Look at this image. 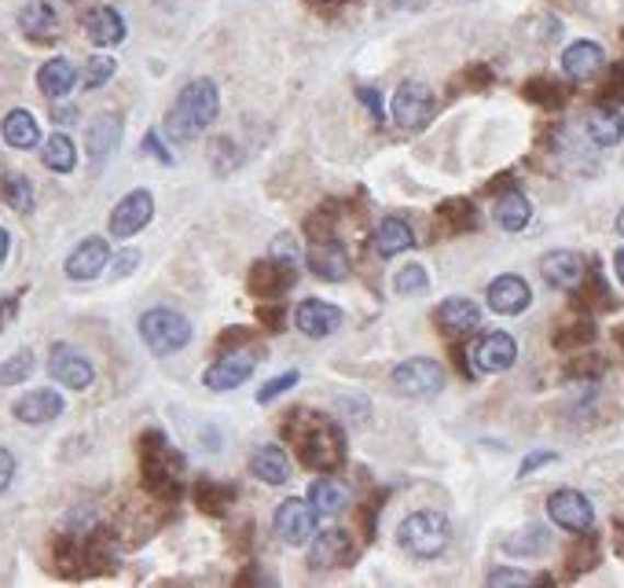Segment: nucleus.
Instances as JSON below:
<instances>
[{
	"label": "nucleus",
	"instance_id": "6ab92c4d",
	"mask_svg": "<svg viewBox=\"0 0 624 588\" xmlns=\"http://www.w3.org/2000/svg\"><path fill=\"white\" fill-rule=\"evenodd\" d=\"M294 324H298L302 335H309V339H327L331 331L342 328V309L331 306V302H302L298 313H294Z\"/></svg>",
	"mask_w": 624,
	"mask_h": 588
},
{
	"label": "nucleus",
	"instance_id": "603ef678",
	"mask_svg": "<svg viewBox=\"0 0 624 588\" xmlns=\"http://www.w3.org/2000/svg\"><path fill=\"white\" fill-rule=\"evenodd\" d=\"M258 320H261L269 331H280V328H283V320H287V309H283V302H280V298H272L269 306H258Z\"/></svg>",
	"mask_w": 624,
	"mask_h": 588
},
{
	"label": "nucleus",
	"instance_id": "f704fd0d",
	"mask_svg": "<svg viewBox=\"0 0 624 588\" xmlns=\"http://www.w3.org/2000/svg\"><path fill=\"white\" fill-rule=\"evenodd\" d=\"M84 30H89L92 45L100 48H114L125 41V19L114 12V8H97V12L89 15V23H84Z\"/></svg>",
	"mask_w": 624,
	"mask_h": 588
},
{
	"label": "nucleus",
	"instance_id": "0eeeda50",
	"mask_svg": "<svg viewBox=\"0 0 624 588\" xmlns=\"http://www.w3.org/2000/svg\"><path fill=\"white\" fill-rule=\"evenodd\" d=\"M433 114H438V97H433V89L422 86V81H405V86L394 92L397 129L419 133V129H427Z\"/></svg>",
	"mask_w": 624,
	"mask_h": 588
},
{
	"label": "nucleus",
	"instance_id": "2eb2a0df",
	"mask_svg": "<svg viewBox=\"0 0 624 588\" xmlns=\"http://www.w3.org/2000/svg\"><path fill=\"white\" fill-rule=\"evenodd\" d=\"M529 302H533V291H529V283L522 276H514V272L496 276L489 283V309L500 313V317H518V313L529 309Z\"/></svg>",
	"mask_w": 624,
	"mask_h": 588
},
{
	"label": "nucleus",
	"instance_id": "4d7b16f0",
	"mask_svg": "<svg viewBox=\"0 0 624 588\" xmlns=\"http://www.w3.org/2000/svg\"><path fill=\"white\" fill-rule=\"evenodd\" d=\"M247 339H250V328H231V331L217 335V346H220V350H236V346H242Z\"/></svg>",
	"mask_w": 624,
	"mask_h": 588
},
{
	"label": "nucleus",
	"instance_id": "20e7f679",
	"mask_svg": "<svg viewBox=\"0 0 624 588\" xmlns=\"http://www.w3.org/2000/svg\"><path fill=\"white\" fill-rule=\"evenodd\" d=\"M397 541L411 559H438L452 544V522L441 511H411L400 522Z\"/></svg>",
	"mask_w": 624,
	"mask_h": 588
},
{
	"label": "nucleus",
	"instance_id": "13d9d810",
	"mask_svg": "<svg viewBox=\"0 0 624 588\" xmlns=\"http://www.w3.org/2000/svg\"><path fill=\"white\" fill-rule=\"evenodd\" d=\"M136 265H140V250H125V255L114 258V276H129Z\"/></svg>",
	"mask_w": 624,
	"mask_h": 588
},
{
	"label": "nucleus",
	"instance_id": "f257e3e1",
	"mask_svg": "<svg viewBox=\"0 0 624 588\" xmlns=\"http://www.w3.org/2000/svg\"><path fill=\"white\" fill-rule=\"evenodd\" d=\"M280 434L283 441H291L305 467L331 475L345 464V434L331 416L313 412V408H291L280 419Z\"/></svg>",
	"mask_w": 624,
	"mask_h": 588
},
{
	"label": "nucleus",
	"instance_id": "a211bd4d",
	"mask_svg": "<svg viewBox=\"0 0 624 588\" xmlns=\"http://www.w3.org/2000/svg\"><path fill=\"white\" fill-rule=\"evenodd\" d=\"M602 67H606V52H602L595 41H574V45L563 52V70L569 81H577V86L599 78Z\"/></svg>",
	"mask_w": 624,
	"mask_h": 588
},
{
	"label": "nucleus",
	"instance_id": "a878e982",
	"mask_svg": "<svg viewBox=\"0 0 624 588\" xmlns=\"http://www.w3.org/2000/svg\"><path fill=\"white\" fill-rule=\"evenodd\" d=\"M0 136H4V144L15 147V151H30V147L41 144V125L30 111L15 108L4 114V122H0Z\"/></svg>",
	"mask_w": 624,
	"mask_h": 588
},
{
	"label": "nucleus",
	"instance_id": "cd10ccee",
	"mask_svg": "<svg viewBox=\"0 0 624 588\" xmlns=\"http://www.w3.org/2000/svg\"><path fill=\"white\" fill-rule=\"evenodd\" d=\"M73 86H78V67L63 56L48 59L45 67L37 70V89L45 92L48 100H63Z\"/></svg>",
	"mask_w": 624,
	"mask_h": 588
},
{
	"label": "nucleus",
	"instance_id": "b1692460",
	"mask_svg": "<svg viewBox=\"0 0 624 588\" xmlns=\"http://www.w3.org/2000/svg\"><path fill=\"white\" fill-rule=\"evenodd\" d=\"M309 265H313L316 276L327 280V283H338V280L349 276V258H345V250L334 236L316 239V244L309 247Z\"/></svg>",
	"mask_w": 624,
	"mask_h": 588
},
{
	"label": "nucleus",
	"instance_id": "3c124183",
	"mask_svg": "<svg viewBox=\"0 0 624 588\" xmlns=\"http://www.w3.org/2000/svg\"><path fill=\"white\" fill-rule=\"evenodd\" d=\"M460 86L463 89H489L492 86V70L485 67V63H474V67H467L460 74Z\"/></svg>",
	"mask_w": 624,
	"mask_h": 588
},
{
	"label": "nucleus",
	"instance_id": "6e6d98bb",
	"mask_svg": "<svg viewBox=\"0 0 624 588\" xmlns=\"http://www.w3.org/2000/svg\"><path fill=\"white\" fill-rule=\"evenodd\" d=\"M15 456L8 453V449H0V493H4L8 486H12V478H15Z\"/></svg>",
	"mask_w": 624,
	"mask_h": 588
},
{
	"label": "nucleus",
	"instance_id": "5fc2aeb1",
	"mask_svg": "<svg viewBox=\"0 0 624 588\" xmlns=\"http://www.w3.org/2000/svg\"><path fill=\"white\" fill-rule=\"evenodd\" d=\"M555 453H529L525 460H522V467H518V478H529L533 475L536 467H544V464H555Z\"/></svg>",
	"mask_w": 624,
	"mask_h": 588
},
{
	"label": "nucleus",
	"instance_id": "680f3d73",
	"mask_svg": "<svg viewBox=\"0 0 624 588\" xmlns=\"http://www.w3.org/2000/svg\"><path fill=\"white\" fill-rule=\"evenodd\" d=\"M239 585H272V577H264L258 570H247V574H239Z\"/></svg>",
	"mask_w": 624,
	"mask_h": 588
},
{
	"label": "nucleus",
	"instance_id": "423d86ee",
	"mask_svg": "<svg viewBox=\"0 0 624 588\" xmlns=\"http://www.w3.org/2000/svg\"><path fill=\"white\" fill-rule=\"evenodd\" d=\"M389 383H394L397 394L427 402V397H438L444 391V368L433 361V357H411V361L394 368Z\"/></svg>",
	"mask_w": 624,
	"mask_h": 588
},
{
	"label": "nucleus",
	"instance_id": "1a4fd4ad",
	"mask_svg": "<svg viewBox=\"0 0 624 588\" xmlns=\"http://www.w3.org/2000/svg\"><path fill=\"white\" fill-rule=\"evenodd\" d=\"M48 375L59 386H70V391H89L92 380H97V368L81 350H73L67 342H56L48 350Z\"/></svg>",
	"mask_w": 624,
	"mask_h": 588
},
{
	"label": "nucleus",
	"instance_id": "c9c22d12",
	"mask_svg": "<svg viewBox=\"0 0 624 588\" xmlns=\"http://www.w3.org/2000/svg\"><path fill=\"white\" fill-rule=\"evenodd\" d=\"M192 500L203 514H225L236 500V486H225V482L214 478H198L192 486Z\"/></svg>",
	"mask_w": 624,
	"mask_h": 588
},
{
	"label": "nucleus",
	"instance_id": "864d4df0",
	"mask_svg": "<svg viewBox=\"0 0 624 588\" xmlns=\"http://www.w3.org/2000/svg\"><path fill=\"white\" fill-rule=\"evenodd\" d=\"M19 294H23V291L0 294V331H8V328H12V320L19 317Z\"/></svg>",
	"mask_w": 624,
	"mask_h": 588
},
{
	"label": "nucleus",
	"instance_id": "aec40b11",
	"mask_svg": "<svg viewBox=\"0 0 624 588\" xmlns=\"http://www.w3.org/2000/svg\"><path fill=\"white\" fill-rule=\"evenodd\" d=\"M19 30L26 34V41L34 45H56L59 41V15L56 8L45 4V0H34L19 12Z\"/></svg>",
	"mask_w": 624,
	"mask_h": 588
},
{
	"label": "nucleus",
	"instance_id": "4be33fe9",
	"mask_svg": "<svg viewBox=\"0 0 624 588\" xmlns=\"http://www.w3.org/2000/svg\"><path fill=\"white\" fill-rule=\"evenodd\" d=\"M478 324H481V309L470 298H444L438 306V328L444 335H452V339L478 331Z\"/></svg>",
	"mask_w": 624,
	"mask_h": 588
},
{
	"label": "nucleus",
	"instance_id": "dca6fc26",
	"mask_svg": "<svg viewBox=\"0 0 624 588\" xmlns=\"http://www.w3.org/2000/svg\"><path fill=\"white\" fill-rule=\"evenodd\" d=\"M107 261H111V247H107V239H100V236H89V239H81L78 247L70 250V258H67V276L70 280H97L103 269H107Z\"/></svg>",
	"mask_w": 624,
	"mask_h": 588
},
{
	"label": "nucleus",
	"instance_id": "a18cd8bd",
	"mask_svg": "<svg viewBox=\"0 0 624 588\" xmlns=\"http://www.w3.org/2000/svg\"><path fill=\"white\" fill-rule=\"evenodd\" d=\"M591 339H595V324L577 320V324H569V328H563L555 335V346L558 350H577V346H588Z\"/></svg>",
	"mask_w": 624,
	"mask_h": 588
},
{
	"label": "nucleus",
	"instance_id": "9d476101",
	"mask_svg": "<svg viewBox=\"0 0 624 588\" xmlns=\"http://www.w3.org/2000/svg\"><path fill=\"white\" fill-rule=\"evenodd\" d=\"M151 217H155L151 192L136 188V192H129L118 206L111 210V236L114 239H133L136 233H144V228L151 225Z\"/></svg>",
	"mask_w": 624,
	"mask_h": 588
},
{
	"label": "nucleus",
	"instance_id": "6e6552de",
	"mask_svg": "<svg viewBox=\"0 0 624 588\" xmlns=\"http://www.w3.org/2000/svg\"><path fill=\"white\" fill-rule=\"evenodd\" d=\"M272 533L283 541V544H309L313 533H316V508L309 500L302 497H287L272 514Z\"/></svg>",
	"mask_w": 624,
	"mask_h": 588
},
{
	"label": "nucleus",
	"instance_id": "f8f14e48",
	"mask_svg": "<svg viewBox=\"0 0 624 588\" xmlns=\"http://www.w3.org/2000/svg\"><path fill=\"white\" fill-rule=\"evenodd\" d=\"M547 514H552L555 527H563L569 533H585L595 522V511H591V500L577 489H555L547 497Z\"/></svg>",
	"mask_w": 624,
	"mask_h": 588
},
{
	"label": "nucleus",
	"instance_id": "bf43d9fd",
	"mask_svg": "<svg viewBox=\"0 0 624 588\" xmlns=\"http://www.w3.org/2000/svg\"><path fill=\"white\" fill-rule=\"evenodd\" d=\"M361 92V103L367 111H372V118L375 122H383V97H378V89H356Z\"/></svg>",
	"mask_w": 624,
	"mask_h": 588
},
{
	"label": "nucleus",
	"instance_id": "4c0bfd02",
	"mask_svg": "<svg viewBox=\"0 0 624 588\" xmlns=\"http://www.w3.org/2000/svg\"><path fill=\"white\" fill-rule=\"evenodd\" d=\"M525 100L536 103V108L558 111L566 103V89H563V81H555V78H547V74H541V78L525 81Z\"/></svg>",
	"mask_w": 624,
	"mask_h": 588
},
{
	"label": "nucleus",
	"instance_id": "69168bd1",
	"mask_svg": "<svg viewBox=\"0 0 624 588\" xmlns=\"http://www.w3.org/2000/svg\"><path fill=\"white\" fill-rule=\"evenodd\" d=\"M613 533H617V552L624 555V522H613Z\"/></svg>",
	"mask_w": 624,
	"mask_h": 588
},
{
	"label": "nucleus",
	"instance_id": "052dcab7",
	"mask_svg": "<svg viewBox=\"0 0 624 588\" xmlns=\"http://www.w3.org/2000/svg\"><path fill=\"white\" fill-rule=\"evenodd\" d=\"M144 147H147V151H151L162 166H173V155H169L166 147H162V140H158V133H147V136H144Z\"/></svg>",
	"mask_w": 624,
	"mask_h": 588
},
{
	"label": "nucleus",
	"instance_id": "412c9836",
	"mask_svg": "<svg viewBox=\"0 0 624 588\" xmlns=\"http://www.w3.org/2000/svg\"><path fill=\"white\" fill-rule=\"evenodd\" d=\"M12 412L19 423H30V427L52 423L56 416H63V394L59 391H30L12 405Z\"/></svg>",
	"mask_w": 624,
	"mask_h": 588
},
{
	"label": "nucleus",
	"instance_id": "c03bdc74",
	"mask_svg": "<svg viewBox=\"0 0 624 588\" xmlns=\"http://www.w3.org/2000/svg\"><path fill=\"white\" fill-rule=\"evenodd\" d=\"M114 70H118V63H114L111 56H92L89 63H84V89H100L107 86V81L114 78Z\"/></svg>",
	"mask_w": 624,
	"mask_h": 588
},
{
	"label": "nucleus",
	"instance_id": "4468645a",
	"mask_svg": "<svg viewBox=\"0 0 624 588\" xmlns=\"http://www.w3.org/2000/svg\"><path fill=\"white\" fill-rule=\"evenodd\" d=\"M356 544L345 530H324L313 538L309 549V566L313 570H338V566H353Z\"/></svg>",
	"mask_w": 624,
	"mask_h": 588
},
{
	"label": "nucleus",
	"instance_id": "ea45409f",
	"mask_svg": "<svg viewBox=\"0 0 624 588\" xmlns=\"http://www.w3.org/2000/svg\"><path fill=\"white\" fill-rule=\"evenodd\" d=\"M0 195H4V203L12 206L15 214H30V210H34V184H30L23 173H4Z\"/></svg>",
	"mask_w": 624,
	"mask_h": 588
},
{
	"label": "nucleus",
	"instance_id": "e2e57ef3",
	"mask_svg": "<svg viewBox=\"0 0 624 588\" xmlns=\"http://www.w3.org/2000/svg\"><path fill=\"white\" fill-rule=\"evenodd\" d=\"M8 250H12V236H8V228H0V265L8 261Z\"/></svg>",
	"mask_w": 624,
	"mask_h": 588
},
{
	"label": "nucleus",
	"instance_id": "49530a36",
	"mask_svg": "<svg viewBox=\"0 0 624 588\" xmlns=\"http://www.w3.org/2000/svg\"><path fill=\"white\" fill-rule=\"evenodd\" d=\"M305 233H309L313 244H316V239H331L334 236V206L327 203L320 210H313V217L305 220Z\"/></svg>",
	"mask_w": 624,
	"mask_h": 588
},
{
	"label": "nucleus",
	"instance_id": "ddd939ff",
	"mask_svg": "<svg viewBox=\"0 0 624 588\" xmlns=\"http://www.w3.org/2000/svg\"><path fill=\"white\" fill-rule=\"evenodd\" d=\"M253 364H258V357L250 350H225V357H217V361L206 368L203 383L214 394L236 391V386H242L253 375Z\"/></svg>",
	"mask_w": 624,
	"mask_h": 588
},
{
	"label": "nucleus",
	"instance_id": "58836bf2",
	"mask_svg": "<svg viewBox=\"0 0 624 588\" xmlns=\"http://www.w3.org/2000/svg\"><path fill=\"white\" fill-rule=\"evenodd\" d=\"M547 549H552V533L544 527H525V530H518L514 538L503 541V552H511V555H544Z\"/></svg>",
	"mask_w": 624,
	"mask_h": 588
},
{
	"label": "nucleus",
	"instance_id": "e433bc0d",
	"mask_svg": "<svg viewBox=\"0 0 624 588\" xmlns=\"http://www.w3.org/2000/svg\"><path fill=\"white\" fill-rule=\"evenodd\" d=\"M41 162H45V170L52 173H70L73 166H78V147L67 133H52L45 147H41Z\"/></svg>",
	"mask_w": 624,
	"mask_h": 588
},
{
	"label": "nucleus",
	"instance_id": "8fccbe9b",
	"mask_svg": "<svg viewBox=\"0 0 624 588\" xmlns=\"http://www.w3.org/2000/svg\"><path fill=\"white\" fill-rule=\"evenodd\" d=\"M485 581H489L492 588H500V585H547V577H533L525 570H492Z\"/></svg>",
	"mask_w": 624,
	"mask_h": 588
},
{
	"label": "nucleus",
	"instance_id": "0e129e2a",
	"mask_svg": "<svg viewBox=\"0 0 624 588\" xmlns=\"http://www.w3.org/2000/svg\"><path fill=\"white\" fill-rule=\"evenodd\" d=\"M613 269H617V280L624 283V247L617 250V255H613Z\"/></svg>",
	"mask_w": 624,
	"mask_h": 588
},
{
	"label": "nucleus",
	"instance_id": "bb28decb",
	"mask_svg": "<svg viewBox=\"0 0 624 588\" xmlns=\"http://www.w3.org/2000/svg\"><path fill=\"white\" fill-rule=\"evenodd\" d=\"M250 471H253V478L264 482V486H283V482H291V460H287V453H283L280 445L253 449Z\"/></svg>",
	"mask_w": 624,
	"mask_h": 588
},
{
	"label": "nucleus",
	"instance_id": "f3484780",
	"mask_svg": "<svg viewBox=\"0 0 624 588\" xmlns=\"http://www.w3.org/2000/svg\"><path fill=\"white\" fill-rule=\"evenodd\" d=\"M541 272L544 280L558 291H574L580 280L588 276V261L577 255V250H552V255L541 258Z\"/></svg>",
	"mask_w": 624,
	"mask_h": 588
},
{
	"label": "nucleus",
	"instance_id": "f03ea898",
	"mask_svg": "<svg viewBox=\"0 0 624 588\" xmlns=\"http://www.w3.org/2000/svg\"><path fill=\"white\" fill-rule=\"evenodd\" d=\"M217 111H220L217 86L209 78H195L177 92L173 108L166 114V133L173 136L177 144H188L217 122Z\"/></svg>",
	"mask_w": 624,
	"mask_h": 588
},
{
	"label": "nucleus",
	"instance_id": "c756f323",
	"mask_svg": "<svg viewBox=\"0 0 624 588\" xmlns=\"http://www.w3.org/2000/svg\"><path fill=\"white\" fill-rule=\"evenodd\" d=\"M588 136L599 147H617L624 140V114L613 103H602L588 114Z\"/></svg>",
	"mask_w": 624,
	"mask_h": 588
},
{
	"label": "nucleus",
	"instance_id": "2f4dec72",
	"mask_svg": "<svg viewBox=\"0 0 624 588\" xmlns=\"http://www.w3.org/2000/svg\"><path fill=\"white\" fill-rule=\"evenodd\" d=\"M118 563L111 530H89L84 533V574H107Z\"/></svg>",
	"mask_w": 624,
	"mask_h": 588
},
{
	"label": "nucleus",
	"instance_id": "338daca9",
	"mask_svg": "<svg viewBox=\"0 0 624 588\" xmlns=\"http://www.w3.org/2000/svg\"><path fill=\"white\" fill-rule=\"evenodd\" d=\"M617 233L624 236V210H621V214H617Z\"/></svg>",
	"mask_w": 624,
	"mask_h": 588
},
{
	"label": "nucleus",
	"instance_id": "7ed1b4c3",
	"mask_svg": "<svg viewBox=\"0 0 624 588\" xmlns=\"http://www.w3.org/2000/svg\"><path fill=\"white\" fill-rule=\"evenodd\" d=\"M140 471H144V489L151 493L155 500H181V486H184V456L173 449L162 430H147L140 438Z\"/></svg>",
	"mask_w": 624,
	"mask_h": 588
},
{
	"label": "nucleus",
	"instance_id": "7c9ffc66",
	"mask_svg": "<svg viewBox=\"0 0 624 588\" xmlns=\"http://www.w3.org/2000/svg\"><path fill=\"white\" fill-rule=\"evenodd\" d=\"M492 217H496V225H500L503 233H522L529 220H533V203H529L518 188H511V192H503L500 199H496Z\"/></svg>",
	"mask_w": 624,
	"mask_h": 588
},
{
	"label": "nucleus",
	"instance_id": "37998d69",
	"mask_svg": "<svg viewBox=\"0 0 624 588\" xmlns=\"http://www.w3.org/2000/svg\"><path fill=\"white\" fill-rule=\"evenodd\" d=\"M427 287H430V272L422 265H405L394 276V291L405 294V298H408V294H422Z\"/></svg>",
	"mask_w": 624,
	"mask_h": 588
},
{
	"label": "nucleus",
	"instance_id": "39448f33",
	"mask_svg": "<svg viewBox=\"0 0 624 588\" xmlns=\"http://www.w3.org/2000/svg\"><path fill=\"white\" fill-rule=\"evenodd\" d=\"M140 339L151 353L158 357H169L177 350H184L188 342H192V320L184 317V313L177 309H147L140 317Z\"/></svg>",
	"mask_w": 624,
	"mask_h": 588
},
{
	"label": "nucleus",
	"instance_id": "de8ad7c7",
	"mask_svg": "<svg viewBox=\"0 0 624 588\" xmlns=\"http://www.w3.org/2000/svg\"><path fill=\"white\" fill-rule=\"evenodd\" d=\"M602 103L624 108V63H613L606 70V81H602Z\"/></svg>",
	"mask_w": 624,
	"mask_h": 588
},
{
	"label": "nucleus",
	"instance_id": "a19ab883",
	"mask_svg": "<svg viewBox=\"0 0 624 588\" xmlns=\"http://www.w3.org/2000/svg\"><path fill=\"white\" fill-rule=\"evenodd\" d=\"M599 566V538L595 533H577V544L569 549V574H585Z\"/></svg>",
	"mask_w": 624,
	"mask_h": 588
},
{
	"label": "nucleus",
	"instance_id": "9b49d317",
	"mask_svg": "<svg viewBox=\"0 0 624 588\" xmlns=\"http://www.w3.org/2000/svg\"><path fill=\"white\" fill-rule=\"evenodd\" d=\"M294 261H280V258H261V261H253L250 265V294L253 298H264V302H272V298H283V291H291L294 287Z\"/></svg>",
	"mask_w": 624,
	"mask_h": 588
},
{
	"label": "nucleus",
	"instance_id": "393cba45",
	"mask_svg": "<svg viewBox=\"0 0 624 588\" xmlns=\"http://www.w3.org/2000/svg\"><path fill=\"white\" fill-rule=\"evenodd\" d=\"M122 144V118L118 114H100L97 122L89 125V159L92 166H103L118 151Z\"/></svg>",
	"mask_w": 624,
	"mask_h": 588
},
{
	"label": "nucleus",
	"instance_id": "c85d7f7f",
	"mask_svg": "<svg viewBox=\"0 0 624 588\" xmlns=\"http://www.w3.org/2000/svg\"><path fill=\"white\" fill-rule=\"evenodd\" d=\"M438 228L444 236H467L478 228V210L470 199H444L438 206Z\"/></svg>",
	"mask_w": 624,
	"mask_h": 588
},
{
	"label": "nucleus",
	"instance_id": "5701e85b",
	"mask_svg": "<svg viewBox=\"0 0 624 588\" xmlns=\"http://www.w3.org/2000/svg\"><path fill=\"white\" fill-rule=\"evenodd\" d=\"M514 361H518V342L503 331L485 335V339L478 342V350H474V364H478V372H492V375L507 372Z\"/></svg>",
	"mask_w": 624,
	"mask_h": 588
},
{
	"label": "nucleus",
	"instance_id": "09e8293b",
	"mask_svg": "<svg viewBox=\"0 0 624 588\" xmlns=\"http://www.w3.org/2000/svg\"><path fill=\"white\" fill-rule=\"evenodd\" d=\"M298 380H302L298 372H283V375H276V380H269V383H264L261 391H258V402H261V405H272L280 394H287L291 386H298Z\"/></svg>",
	"mask_w": 624,
	"mask_h": 588
},
{
	"label": "nucleus",
	"instance_id": "473e14b6",
	"mask_svg": "<svg viewBox=\"0 0 624 588\" xmlns=\"http://www.w3.org/2000/svg\"><path fill=\"white\" fill-rule=\"evenodd\" d=\"M411 247H416V233H411L405 217H386L383 225L375 228V250L383 258H397Z\"/></svg>",
	"mask_w": 624,
	"mask_h": 588
},
{
	"label": "nucleus",
	"instance_id": "72a5a7b5",
	"mask_svg": "<svg viewBox=\"0 0 624 588\" xmlns=\"http://www.w3.org/2000/svg\"><path fill=\"white\" fill-rule=\"evenodd\" d=\"M349 500H353V493L338 478H316L309 486V504L316 508V514H342Z\"/></svg>",
	"mask_w": 624,
	"mask_h": 588
},
{
	"label": "nucleus",
	"instance_id": "79ce46f5",
	"mask_svg": "<svg viewBox=\"0 0 624 588\" xmlns=\"http://www.w3.org/2000/svg\"><path fill=\"white\" fill-rule=\"evenodd\" d=\"M34 350H19L12 357H4V364H0V386H19L26 383L30 375H34Z\"/></svg>",
	"mask_w": 624,
	"mask_h": 588
}]
</instances>
